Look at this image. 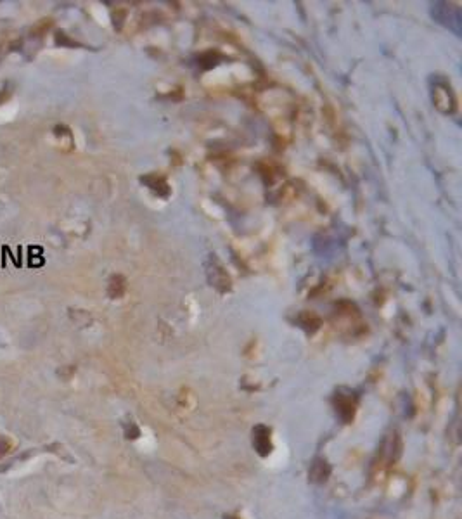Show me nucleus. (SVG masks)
<instances>
[{"mask_svg": "<svg viewBox=\"0 0 462 519\" xmlns=\"http://www.w3.org/2000/svg\"><path fill=\"white\" fill-rule=\"evenodd\" d=\"M255 445H257V448L260 450V453H267L270 452V441H268V431L263 428V435H255Z\"/></svg>", "mask_w": 462, "mask_h": 519, "instance_id": "nucleus-1", "label": "nucleus"}, {"mask_svg": "<svg viewBox=\"0 0 462 519\" xmlns=\"http://www.w3.org/2000/svg\"><path fill=\"white\" fill-rule=\"evenodd\" d=\"M49 26H51V23H49V19H45L44 26H42V23H38V25L35 26L33 29H31V37H44L45 29H47Z\"/></svg>", "mask_w": 462, "mask_h": 519, "instance_id": "nucleus-2", "label": "nucleus"}, {"mask_svg": "<svg viewBox=\"0 0 462 519\" xmlns=\"http://www.w3.org/2000/svg\"><path fill=\"white\" fill-rule=\"evenodd\" d=\"M11 97V92L9 90H0V104H4L5 101Z\"/></svg>", "mask_w": 462, "mask_h": 519, "instance_id": "nucleus-3", "label": "nucleus"}]
</instances>
